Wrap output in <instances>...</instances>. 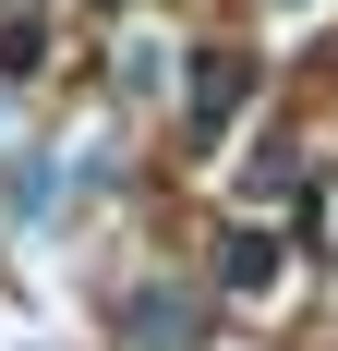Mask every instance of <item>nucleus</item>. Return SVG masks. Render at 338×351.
<instances>
[{
    "label": "nucleus",
    "instance_id": "nucleus-1",
    "mask_svg": "<svg viewBox=\"0 0 338 351\" xmlns=\"http://www.w3.org/2000/svg\"><path fill=\"white\" fill-rule=\"evenodd\" d=\"M242 97H254V61H242V49H218V61L194 73V121L218 134V121H242Z\"/></svg>",
    "mask_w": 338,
    "mask_h": 351
},
{
    "label": "nucleus",
    "instance_id": "nucleus-2",
    "mask_svg": "<svg viewBox=\"0 0 338 351\" xmlns=\"http://www.w3.org/2000/svg\"><path fill=\"white\" fill-rule=\"evenodd\" d=\"M218 279H230V291H266L278 267H266V243H254V230H242V243H218Z\"/></svg>",
    "mask_w": 338,
    "mask_h": 351
}]
</instances>
